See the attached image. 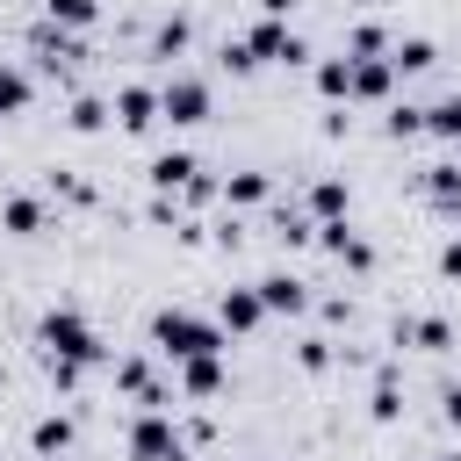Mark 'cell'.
<instances>
[{
  "mask_svg": "<svg viewBox=\"0 0 461 461\" xmlns=\"http://www.w3.org/2000/svg\"><path fill=\"white\" fill-rule=\"evenodd\" d=\"M346 202H353V187H346L339 173H324V180H310V194H303V209H310L317 223H339V216H346Z\"/></svg>",
  "mask_w": 461,
  "mask_h": 461,
  "instance_id": "5bb4252c",
  "label": "cell"
},
{
  "mask_svg": "<svg viewBox=\"0 0 461 461\" xmlns=\"http://www.w3.org/2000/svg\"><path fill=\"white\" fill-rule=\"evenodd\" d=\"M115 130H130V137H144L151 122H166L158 115V86H144V79H130V86H115Z\"/></svg>",
  "mask_w": 461,
  "mask_h": 461,
  "instance_id": "8992f818",
  "label": "cell"
},
{
  "mask_svg": "<svg viewBox=\"0 0 461 461\" xmlns=\"http://www.w3.org/2000/svg\"><path fill=\"white\" fill-rule=\"evenodd\" d=\"M216 324H223V331H259V324H267L259 288H223V295H216Z\"/></svg>",
  "mask_w": 461,
  "mask_h": 461,
  "instance_id": "9c48e42d",
  "label": "cell"
},
{
  "mask_svg": "<svg viewBox=\"0 0 461 461\" xmlns=\"http://www.w3.org/2000/svg\"><path fill=\"white\" fill-rule=\"evenodd\" d=\"M396 94V65L389 58H353V101H389Z\"/></svg>",
  "mask_w": 461,
  "mask_h": 461,
  "instance_id": "7c38bea8",
  "label": "cell"
},
{
  "mask_svg": "<svg viewBox=\"0 0 461 461\" xmlns=\"http://www.w3.org/2000/svg\"><path fill=\"white\" fill-rule=\"evenodd\" d=\"M439 411H447V425L461 432V389H447V396H439Z\"/></svg>",
  "mask_w": 461,
  "mask_h": 461,
  "instance_id": "1f68e13d",
  "label": "cell"
},
{
  "mask_svg": "<svg viewBox=\"0 0 461 461\" xmlns=\"http://www.w3.org/2000/svg\"><path fill=\"white\" fill-rule=\"evenodd\" d=\"M158 115H166L173 130H194V122H209V79H194V72H173V79L158 86Z\"/></svg>",
  "mask_w": 461,
  "mask_h": 461,
  "instance_id": "277c9868",
  "label": "cell"
},
{
  "mask_svg": "<svg viewBox=\"0 0 461 461\" xmlns=\"http://www.w3.org/2000/svg\"><path fill=\"white\" fill-rule=\"evenodd\" d=\"M331 360H339V353H331V339H317V331H310V339H295V367H303V375H324Z\"/></svg>",
  "mask_w": 461,
  "mask_h": 461,
  "instance_id": "4316f807",
  "label": "cell"
},
{
  "mask_svg": "<svg viewBox=\"0 0 461 461\" xmlns=\"http://www.w3.org/2000/svg\"><path fill=\"white\" fill-rule=\"evenodd\" d=\"M252 288H259V303H267V317H303V310H310V281H303V274H288V267H274V274H259Z\"/></svg>",
  "mask_w": 461,
  "mask_h": 461,
  "instance_id": "52a82bcc",
  "label": "cell"
},
{
  "mask_svg": "<svg viewBox=\"0 0 461 461\" xmlns=\"http://www.w3.org/2000/svg\"><path fill=\"white\" fill-rule=\"evenodd\" d=\"M317 245H324L339 267H353V274H367V267H375V245H367L346 216H339V223H317Z\"/></svg>",
  "mask_w": 461,
  "mask_h": 461,
  "instance_id": "ba28073f",
  "label": "cell"
},
{
  "mask_svg": "<svg viewBox=\"0 0 461 461\" xmlns=\"http://www.w3.org/2000/svg\"><path fill=\"white\" fill-rule=\"evenodd\" d=\"M36 339H43V360H79V367H101L108 360V339L79 317V310H43V324H36Z\"/></svg>",
  "mask_w": 461,
  "mask_h": 461,
  "instance_id": "7a4b0ae2",
  "label": "cell"
},
{
  "mask_svg": "<svg viewBox=\"0 0 461 461\" xmlns=\"http://www.w3.org/2000/svg\"><path fill=\"white\" fill-rule=\"evenodd\" d=\"M396 346H418V353H447V346H454V324H447V317H403V324H396Z\"/></svg>",
  "mask_w": 461,
  "mask_h": 461,
  "instance_id": "9a60e30c",
  "label": "cell"
},
{
  "mask_svg": "<svg viewBox=\"0 0 461 461\" xmlns=\"http://www.w3.org/2000/svg\"><path fill=\"white\" fill-rule=\"evenodd\" d=\"M216 65H223V72H252L259 58L245 50V36H223V50H216Z\"/></svg>",
  "mask_w": 461,
  "mask_h": 461,
  "instance_id": "f1b7e54d",
  "label": "cell"
},
{
  "mask_svg": "<svg viewBox=\"0 0 461 461\" xmlns=\"http://www.w3.org/2000/svg\"><path fill=\"white\" fill-rule=\"evenodd\" d=\"M367 411H375V425H396V418H403V389H396V367H382V375H375V403H367Z\"/></svg>",
  "mask_w": 461,
  "mask_h": 461,
  "instance_id": "484cf974",
  "label": "cell"
},
{
  "mask_svg": "<svg viewBox=\"0 0 461 461\" xmlns=\"http://www.w3.org/2000/svg\"><path fill=\"white\" fill-rule=\"evenodd\" d=\"M43 22H58V29H94V22H101V0H43Z\"/></svg>",
  "mask_w": 461,
  "mask_h": 461,
  "instance_id": "7402d4cb",
  "label": "cell"
},
{
  "mask_svg": "<svg viewBox=\"0 0 461 461\" xmlns=\"http://www.w3.org/2000/svg\"><path fill=\"white\" fill-rule=\"evenodd\" d=\"M108 115H115V108H108L101 94H72V108H65V122H72L79 137H94V130H108Z\"/></svg>",
  "mask_w": 461,
  "mask_h": 461,
  "instance_id": "44dd1931",
  "label": "cell"
},
{
  "mask_svg": "<svg viewBox=\"0 0 461 461\" xmlns=\"http://www.w3.org/2000/svg\"><path fill=\"white\" fill-rule=\"evenodd\" d=\"M439 274H447V281H461V238H447V245H439Z\"/></svg>",
  "mask_w": 461,
  "mask_h": 461,
  "instance_id": "4dcf8cb0",
  "label": "cell"
},
{
  "mask_svg": "<svg viewBox=\"0 0 461 461\" xmlns=\"http://www.w3.org/2000/svg\"><path fill=\"white\" fill-rule=\"evenodd\" d=\"M346 58H389V29L382 22H353L346 29Z\"/></svg>",
  "mask_w": 461,
  "mask_h": 461,
  "instance_id": "d4e9b609",
  "label": "cell"
},
{
  "mask_svg": "<svg viewBox=\"0 0 461 461\" xmlns=\"http://www.w3.org/2000/svg\"><path fill=\"white\" fill-rule=\"evenodd\" d=\"M43 187H50V194H65V202H94V187H86L79 173H43Z\"/></svg>",
  "mask_w": 461,
  "mask_h": 461,
  "instance_id": "f546056e",
  "label": "cell"
},
{
  "mask_svg": "<svg viewBox=\"0 0 461 461\" xmlns=\"http://www.w3.org/2000/svg\"><path fill=\"white\" fill-rule=\"evenodd\" d=\"M29 94H36V79H29L22 65H0V122H7V115H22V108H29Z\"/></svg>",
  "mask_w": 461,
  "mask_h": 461,
  "instance_id": "603a6c76",
  "label": "cell"
},
{
  "mask_svg": "<svg viewBox=\"0 0 461 461\" xmlns=\"http://www.w3.org/2000/svg\"><path fill=\"white\" fill-rule=\"evenodd\" d=\"M418 130H425V108L418 101H396L389 108V137H418Z\"/></svg>",
  "mask_w": 461,
  "mask_h": 461,
  "instance_id": "83f0119b",
  "label": "cell"
},
{
  "mask_svg": "<svg viewBox=\"0 0 461 461\" xmlns=\"http://www.w3.org/2000/svg\"><path fill=\"white\" fill-rule=\"evenodd\" d=\"M439 461H461V454H439Z\"/></svg>",
  "mask_w": 461,
  "mask_h": 461,
  "instance_id": "836d02e7",
  "label": "cell"
},
{
  "mask_svg": "<svg viewBox=\"0 0 461 461\" xmlns=\"http://www.w3.org/2000/svg\"><path fill=\"white\" fill-rule=\"evenodd\" d=\"M130 461H187V432L173 411H137L130 418Z\"/></svg>",
  "mask_w": 461,
  "mask_h": 461,
  "instance_id": "3957f363",
  "label": "cell"
},
{
  "mask_svg": "<svg viewBox=\"0 0 461 461\" xmlns=\"http://www.w3.org/2000/svg\"><path fill=\"white\" fill-rule=\"evenodd\" d=\"M425 137H439V144H461V94H439V101L425 108Z\"/></svg>",
  "mask_w": 461,
  "mask_h": 461,
  "instance_id": "d6986e66",
  "label": "cell"
},
{
  "mask_svg": "<svg viewBox=\"0 0 461 461\" xmlns=\"http://www.w3.org/2000/svg\"><path fill=\"white\" fill-rule=\"evenodd\" d=\"M389 65H396V79H418V72L439 65V43H432V36H396V43H389Z\"/></svg>",
  "mask_w": 461,
  "mask_h": 461,
  "instance_id": "8fae6325",
  "label": "cell"
},
{
  "mask_svg": "<svg viewBox=\"0 0 461 461\" xmlns=\"http://www.w3.org/2000/svg\"><path fill=\"white\" fill-rule=\"evenodd\" d=\"M194 173H202V158H194V151H158V158H151V173H144V180H151V187H158V194H180V187H187V180H194Z\"/></svg>",
  "mask_w": 461,
  "mask_h": 461,
  "instance_id": "4fadbf2b",
  "label": "cell"
},
{
  "mask_svg": "<svg viewBox=\"0 0 461 461\" xmlns=\"http://www.w3.org/2000/svg\"><path fill=\"white\" fill-rule=\"evenodd\" d=\"M151 353L180 367V360H202V353H230V331H223L216 317H202V310L166 303V310L151 317Z\"/></svg>",
  "mask_w": 461,
  "mask_h": 461,
  "instance_id": "6da1fadb",
  "label": "cell"
},
{
  "mask_svg": "<svg viewBox=\"0 0 461 461\" xmlns=\"http://www.w3.org/2000/svg\"><path fill=\"white\" fill-rule=\"evenodd\" d=\"M267 194H274V173H252V166H245V173L223 180V202H230V209H259Z\"/></svg>",
  "mask_w": 461,
  "mask_h": 461,
  "instance_id": "ac0fdd59",
  "label": "cell"
},
{
  "mask_svg": "<svg viewBox=\"0 0 461 461\" xmlns=\"http://www.w3.org/2000/svg\"><path fill=\"white\" fill-rule=\"evenodd\" d=\"M317 94H324V101H353V58H346V50L317 65Z\"/></svg>",
  "mask_w": 461,
  "mask_h": 461,
  "instance_id": "ffe728a7",
  "label": "cell"
},
{
  "mask_svg": "<svg viewBox=\"0 0 461 461\" xmlns=\"http://www.w3.org/2000/svg\"><path fill=\"white\" fill-rule=\"evenodd\" d=\"M288 7H295V0H259V14H274V22H288Z\"/></svg>",
  "mask_w": 461,
  "mask_h": 461,
  "instance_id": "d6a6232c",
  "label": "cell"
},
{
  "mask_svg": "<svg viewBox=\"0 0 461 461\" xmlns=\"http://www.w3.org/2000/svg\"><path fill=\"white\" fill-rule=\"evenodd\" d=\"M0 223H7V238H36L50 216H43V202H36V194H7V202H0Z\"/></svg>",
  "mask_w": 461,
  "mask_h": 461,
  "instance_id": "2e32d148",
  "label": "cell"
},
{
  "mask_svg": "<svg viewBox=\"0 0 461 461\" xmlns=\"http://www.w3.org/2000/svg\"><path fill=\"white\" fill-rule=\"evenodd\" d=\"M173 382H180V396H223V353H202V360H180L173 367Z\"/></svg>",
  "mask_w": 461,
  "mask_h": 461,
  "instance_id": "30bf717a",
  "label": "cell"
},
{
  "mask_svg": "<svg viewBox=\"0 0 461 461\" xmlns=\"http://www.w3.org/2000/svg\"><path fill=\"white\" fill-rule=\"evenodd\" d=\"M29 447H36L43 461H58V454L72 447V418H65V411H43V418L29 425Z\"/></svg>",
  "mask_w": 461,
  "mask_h": 461,
  "instance_id": "e0dca14e",
  "label": "cell"
},
{
  "mask_svg": "<svg viewBox=\"0 0 461 461\" xmlns=\"http://www.w3.org/2000/svg\"><path fill=\"white\" fill-rule=\"evenodd\" d=\"M245 50H252L259 65H303V58H310V43H303L288 22H274V14H259V22L245 29Z\"/></svg>",
  "mask_w": 461,
  "mask_h": 461,
  "instance_id": "5b68a950",
  "label": "cell"
},
{
  "mask_svg": "<svg viewBox=\"0 0 461 461\" xmlns=\"http://www.w3.org/2000/svg\"><path fill=\"white\" fill-rule=\"evenodd\" d=\"M187 43H194V22H187V14H166L158 36H151V58H180Z\"/></svg>",
  "mask_w": 461,
  "mask_h": 461,
  "instance_id": "cb8c5ba5",
  "label": "cell"
}]
</instances>
